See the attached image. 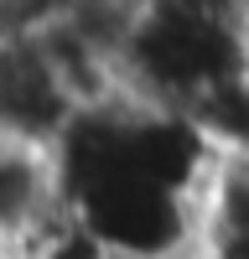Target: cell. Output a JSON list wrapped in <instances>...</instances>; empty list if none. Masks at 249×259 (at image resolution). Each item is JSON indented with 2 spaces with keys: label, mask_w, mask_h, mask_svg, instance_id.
I'll return each instance as SVG.
<instances>
[{
  "label": "cell",
  "mask_w": 249,
  "mask_h": 259,
  "mask_svg": "<svg viewBox=\"0 0 249 259\" xmlns=\"http://www.w3.org/2000/svg\"><path fill=\"white\" fill-rule=\"evenodd\" d=\"M244 68L249 21L239 0H140V16L119 52L124 94L177 114Z\"/></svg>",
  "instance_id": "cell-1"
},
{
  "label": "cell",
  "mask_w": 249,
  "mask_h": 259,
  "mask_svg": "<svg viewBox=\"0 0 249 259\" xmlns=\"http://www.w3.org/2000/svg\"><path fill=\"white\" fill-rule=\"evenodd\" d=\"M78 114V99L57 78L36 31H11L0 41V140L57 150Z\"/></svg>",
  "instance_id": "cell-2"
},
{
  "label": "cell",
  "mask_w": 249,
  "mask_h": 259,
  "mask_svg": "<svg viewBox=\"0 0 249 259\" xmlns=\"http://www.w3.org/2000/svg\"><path fill=\"white\" fill-rule=\"evenodd\" d=\"M68 202L57 156L36 145L0 140V254H11Z\"/></svg>",
  "instance_id": "cell-3"
},
{
  "label": "cell",
  "mask_w": 249,
  "mask_h": 259,
  "mask_svg": "<svg viewBox=\"0 0 249 259\" xmlns=\"http://www.w3.org/2000/svg\"><path fill=\"white\" fill-rule=\"evenodd\" d=\"M182 114L197 124V135L208 140L213 156H249V68L213 83Z\"/></svg>",
  "instance_id": "cell-4"
},
{
  "label": "cell",
  "mask_w": 249,
  "mask_h": 259,
  "mask_svg": "<svg viewBox=\"0 0 249 259\" xmlns=\"http://www.w3.org/2000/svg\"><path fill=\"white\" fill-rule=\"evenodd\" d=\"M0 6H6V11H11V0H0Z\"/></svg>",
  "instance_id": "cell-5"
}]
</instances>
